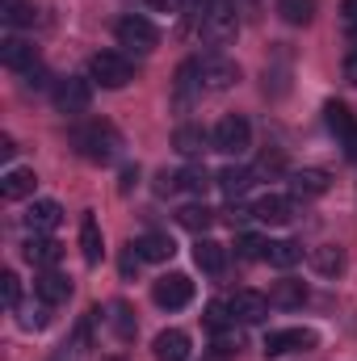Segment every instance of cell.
Segmentation results:
<instances>
[{"mask_svg":"<svg viewBox=\"0 0 357 361\" xmlns=\"http://www.w3.org/2000/svg\"><path fill=\"white\" fill-rule=\"evenodd\" d=\"M72 143H76V152L92 160V164H109V160H118V152H122V135L109 126V122H89V126H80L76 135H72Z\"/></svg>","mask_w":357,"mask_h":361,"instance_id":"1","label":"cell"},{"mask_svg":"<svg viewBox=\"0 0 357 361\" xmlns=\"http://www.w3.org/2000/svg\"><path fill=\"white\" fill-rule=\"evenodd\" d=\"M89 80H97L101 89H126L135 80V63L122 51H97L89 59Z\"/></svg>","mask_w":357,"mask_h":361,"instance_id":"2","label":"cell"},{"mask_svg":"<svg viewBox=\"0 0 357 361\" xmlns=\"http://www.w3.org/2000/svg\"><path fill=\"white\" fill-rule=\"evenodd\" d=\"M210 143H214V152H223V156H244V152L253 147V126H248V118H244V114L219 118Z\"/></svg>","mask_w":357,"mask_h":361,"instance_id":"3","label":"cell"},{"mask_svg":"<svg viewBox=\"0 0 357 361\" xmlns=\"http://www.w3.org/2000/svg\"><path fill=\"white\" fill-rule=\"evenodd\" d=\"M114 38H118V47H126V51H139V55H147V51H156V42H160V30L147 21V17H122L118 25H114Z\"/></svg>","mask_w":357,"mask_h":361,"instance_id":"4","label":"cell"},{"mask_svg":"<svg viewBox=\"0 0 357 361\" xmlns=\"http://www.w3.org/2000/svg\"><path fill=\"white\" fill-rule=\"evenodd\" d=\"M202 34L210 38V42H231L236 34H240V17H236V8L227 4V0H214L206 13H202Z\"/></svg>","mask_w":357,"mask_h":361,"instance_id":"5","label":"cell"},{"mask_svg":"<svg viewBox=\"0 0 357 361\" xmlns=\"http://www.w3.org/2000/svg\"><path fill=\"white\" fill-rule=\"evenodd\" d=\"M51 97H55V109L59 114H85L92 101V85L85 76H63L51 85Z\"/></svg>","mask_w":357,"mask_h":361,"instance_id":"6","label":"cell"},{"mask_svg":"<svg viewBox=\"0 0 357 361\" xmlns=\"http://www.w3.org/2000/svg\"><path fill=\"white\" fill-rule=\"evenodd\" d=\"M315 332L311 328H277L265 336V357H286V353H307L315 349Z\"/></svg>","mask_w":357,"mask_h":361,"instance_id":"7","label":"cell"},{"mask_svg":"<svg viewBox=\"0 0 357 361\" xmlns=\"http://www.w3.org/2000/svg\"><path fill=\"white\" fill-rule=\"evenodd\" d=\"M152 298H156V307H164V311H181V307L193 298V281H189L185 273H164V277L152 286Z\"/></svg>","mask_w":357,"mask_h":361,"instance_id":"8","label":"cell"},{"mask_svg":"<svg viewBox=\"0 0 357 361\" xmlns=\"http://www.w3.org/2000/svg\"><path fill=\"white\" fill-rule=\"evenodd\" d=\"M236 80H240V68L231 59H223V55L202 59V89L206 92H227Z\"/></svg>","mask_w":357,"mask_h":361,"instance_id":"9","label":"cell"},{"mask_svg":"<svg viewBox=\"0 0 357 361\" xmlns=\"http://www.w3.org/2000/svg\"><path fill=\"white\" fill-rule=\"evenodd\" d=\"M59 223H63V206H59V202H51V197H38V202H30V210H25V227H30V231H38V235H51Z\"/></svg>","mask_w":357,"mask_h":361,"instance_id":"10","label":"cell"},{"mask_svg":"<svg viewBox=\"0 0 357 361\" xmlns=\"http://www.w3.org/2000/svg\"><path fill=\"white\" fill-rule=\"evenodd\" d=\"M227 307H231V315H236L240 324H261L273 302H269L265 294H257V290H236V298H231Z\"/></svg>","mask_w":357,"mask_h":361,"instance_id":"11","label":"cell"},{"mask_svg":"<svg viewBox=\"0 0 357 361\" xmlns=\"http://www.w3.org/2000/svg\"><path fill=\"white\" fill-rule=\"evenodd\" d=\"M0 63L8 68V72H30L34 63H38V51H34V42H25V38H4L0 42Z\"/></svg>","mask_w":357,"mask_h":361,"instance_id":"12","label":"cell"},{"mask_svg":"<svg viewBox=\"0 0 357 361\" xmlns=\"http://www.w3.org/2000/svg\"><path fill=\"white\" fill-rule=\"evenodd\" d=\"M253 219H261V223H269V227H282V223L294 219V202L282 197V193H265V197L253 206Z\"/></svg>","mask_w":357,"mask_h":361,"instance_id":"13","label":"cell"},{"mask_svg":"<svg viewBox=\"0 0 357 361\" xmlns=\"http://www.w3.org/2000/svg\"><path fill=\"white\" fill-rule=\"evenodd\" d=\"M34 169H8L4 177H0V197L4 202H25V197H34Z\"/></svg>","mask_w":357,"mask_h":361,"instance_id":"14","label":"cell"},{"mask_svg":"<svg viewBox=\"0 0 357 361\" xmlns=\"http://www.w3.org/2000/svg\"><path fill=\"white\" fill-rule=\"evenodd\" d=\"M152 353H156V361H189V336L181 328H164L152 341Z\"/></svg>","mask_w":357,"mask_h":361,"instance_id":"15","label":"cell"},{"mask_svg":"<svg viewBox=\"0 0 357 361\" xmlns=\"http://www.w3.org/2000/svg\"><path fill=\"white\" fill-rule=\"evenodd\" d=\"M135 248H139V257H143V261H152V265H164V261H173V257H177V244H173L164 231H147V235H139V240H135Z\"/></svg>","mask_w":357,"mask_h":361,"instance_id":"16","label":"cell"},{"mask_svg":"<svg viewBox=\"0 0 357 361\" xmlns=\"http://www.w3.org/2000/svg\"><path fill=\"white\" fill-rule=\"evenodd\" d=\"M34 290H38V298H42L47 307H59V302H68V298H72V277L47 269L38 281H34Z\"/></svg>","mask_w":357,"mask_h":361,"instance_id":"17","label":"cell"},{"mask_svg":"<svg viewBox=\"0 0 357 361\" xmlns=\"http://www.w3.org/2000/svg\"><path fill=\"white\" fill-rule=\"evenodd\" d=\"M193 265H198L202 273H210V277H219V273H223V265H227L223 244H214V240L198 235V244H193Z\"/></svg>","mask_w":357,"mask_h":361,"instance_id":"18","label":"cell"},{"mask_svg":"<svg viewBox=\"0 0 357 361\" xmlns=\"http://www.w3.org/2000/svg\"><path fill=\"white\" fill-rule=\"evenodd\" d=\"M307 261H311V269L320 273V277H337V273H345V248H337V244H320V248L307 252Z\"/></svg>","mask_w":357,"mask_h":361,"instance_id":"19","label":"cell"},{"mask_svg":"<svg viewBox=\"0 0 357 361\" xmlns=\"http://www.w3.org/2000/svg\"><path fill=\"white\" fill-rule=\"evenodd\" d=\"M21 252H25V261H30V265H55V261L63 257V248H59L51 235H38V231L21 244Z\"/></svg>","mask_w":357,"mask_h":361,"instance_id":"20","label":"cell"},{"mask_svg":"<svg viewBox=\"0 0 357 361\" xmlns=\"http://www.w3.org/2000/svg\"><path fill=\"white\" fill-rule=\"evenodd\" d=\"M269 302L282 307V311H298V307L307 302V286L294 281V277H286V281H277V286L269 290Z\"/></svg>","mask_w":357,"mask_h":361,"instance_id":"21","label":"cell"},{"mask_svg":"<svg viewBox=\"0 0 357 361\" xmlns=\"http://www.w3.org/2000/svg\"><path fill=\"white\" fill-rule=\"evenodd\" d=\"M290 189L298 197H320V193H328V173L324 169H298V173H290Z\"/></svg>","mask_w":357,"mask_h":361,"instance_id":"22","label":"cell"},{"mask_svg":"<svg viewBox=\"0 0 357 361\" xmlns=\"http://www.w3.org/2000/svg\"><path fill=\"white\" fill-rule=\"evenodd\" d=\"M265 261L273 269H294L303 261V248L294 240H265Z\"/></svg>","mask_w":357,"mask_h":361,"instance_id":"23","label":"cell"},{"mask_svg":"<svg viewBox=\"0 0 357 361\" xmlns=\"http://www.w3.org/2000/svg\"><path fill=\"white\" fill-rule=\"evenodd\" d=\"M80 252H85V261H89V265H101L105 240H101V227H97V219H92V214L80 219Z\"/></svg>","mask_w":357,"mask_h":361,"instance_id":"24","label":"cell"},{"mask_svg":"<svg viewBox=\"0 0 357 361\" xmlns=\"http://www.w3.org/2000/svg\"><path fill=\"white\" fill-rule=\"evenodd\" d=\"M253 180H257V173H253V169H236V164H231V169H223V173L214 177V185H219V189L236 202L240 193H248V185H253Z\"/></svg>","mask_w":357,"mask_h":361,"instance_id":"25","label":"cell"},{"mask_svg":"<svg viewBox=\"0 0 357 361\" xmlns=\"http://www.w3.org/2000/svg\"><path fill=\"white\" fill-rule=\"evenodd\" d=\"M206 143H210V139H206V130H202V126H177V135H173V147H177L181 156H189V160H193V156H202V152H206Z\"/></svg>","mask_w":357,"mask_h":361,"instance_id":"26","label":"cell"},{"mask_svg":"<svg viewBox=\"0 0 357 361\" xmlns=\"http://www.w3.org/2000/svg\"><path fill=\"white\" fill-rule=\"evenodd\" d=\"M177 223L185 227V231H198V235H202V231H206V227L214 223V210H210L206 202H193V206H181V210H177Z\"/></svg>","mask_w":357,"mask_h":361,"instance_id":"27","label":"cell"},{"mask_svg":"<svg viewBox=\"0 0 357 361\" xmlns=\"http://www.w3.org/2000/svg\"><path fill=\"white\" fill-rule=\"evenodd\" d=\"M105 319H109V328H114L118 341H135V328H139V324H135V311H131L126 302H109V315H105Z\"/></svg>","mask_w":357,"mask_h":361,"instance_id":"28","label":"cell"},{"mask_svg":"<svg viewBox=\"0 0 357 361\" xmlns=\"http://www.w3.org/2000/svg\"><path fill=\"white\" fill-rule=\"evenodd\" d=\"M277 17H282L286 25H311L315 0H277Z\"/></svg>","mask_w":357,"mask_h":361,"instance_id":"29","label":"cell"},{"mask_svg":"<svg viewBox=\"0 0 357 361\" xmlns=\"http://www.w3.org/2000/svg\"><path fill=\"white\" fill-rule=\"evenodd\" d=\"M193 89H202V63H181L177 72V105H185L189 97H193Z\"/></svg>","mask_w":357,"mask_h":361,"instance_id":"30","label":"cell"},{"mask_svg":"<svg viewBox=\"0 0 357 361\" xmlns=\"http://www.w3.org/2000/svg\"><path fill=\"white\" fill-rule=\"evenodd\" d=\"M177 185H181V189H189V193H198V197H202V193H206V189L214 185V177H210V173H206L202 164H189V169H181V173H177Z\"/></svg>","mask_w":357,"mask_h":361,"instance_id":"31","label":"cell"},{"mask_svg":"<svg viewBox=\"0 0 357 361\" xmlns=\"http://www.w3.org/2000/svg\"><path fill=\"white\" fill-rule=\"evenodd\" d=\"M38 21V8L25 4V0H8L4 4V25H34Z\"/></svg>","mask_w":357,"mask_h":361,"instance_id":"32","label":"cell"},{"mask_svg":"<svg viewBox=\"0 0 357 361\" xmlns=\"http://www.w3.org/2000/svg\"><path fill=\"white\" fill-rule=\"evenodd\" d=\"M202 319H206V328H210L214 336H219V332H227V324H236V315H231V307H227V302H210Z\"/></svg>","mask_w":357,"mask_h":361,"instance_id":"33","label":"cell"},{"mask_svg":"<svg viewBox=\"0 0 357 361\" xmlns=\"http://www.w3.org/2000/svg\"><path fill=\"white\" fill-rule=\"evenodd\" d=\"M324 114H328V126H332L337 135H345V139L353 135V122H349V109H345L341 101H328V109H324Z\"/></svg>","mask_w":357,"mask_h":361,"instance_id":"34","label":"cell"},{"mask_svg":"<svg viewBox=\"0 0 357 361\" xmlns=\"http://www.w3.org/2000/svg\"><path fill=\"white\" fill-rule=\"evenodd\" d=\"M0 294H4V307H8V311H17V307H21V281H17V273H13V269L0 273Z\"/></svg>","mask_w":357,"mask_h":361,"instance_id":"35","label":"cell"},{"mask_svg":"<svg viewBox=\"0 0 357 361\" xmlns=\"http://www.w3.org/2000/svg\"><path fill=\"white\" fill-rule=\"evenodd\" d=\"M236 248H240V257H244V261H257V257L265 261V240H257V235H240V244H236Z\"/></svg>","mask_w":357,"mask_h":361,"instance_id":"36","label":"cell"},{"mask_svg":"<svg viewBox=\"0 0 357 361\" xmlns=\"http://www.w3.org/2000/svg\"><path fill=\"white\" fill-rule=\"evenodd\" d=\"M143 265V257H139V248L135 244H126V252H122V277H135Z\"/></svg>","mask_w":357,"mask_h":361,"instance_id":"37","label":"cell"},{"mask_svg":"<svg viewBox=\"0 0 357 361\" xmlns=\"http://www.w3.org/2000/svg\"><path fill=\"white\" fill-rule=\"evenodd\" d=\"M51 85V72L42 68V63H34L30 72H25V89H47Z\"/></svg>","mask_w":357,"mask_h":361,"instance_id":"38","label":"cell"},{"mask_svg":"<svg viewBox=\"0 0 357 361\" xmlns=\"http://www.w3.org/2000/svg\"><path fill=\"white\" fill-rule=\"evenodd\" d=\"M21 328H47V302H42V307H25Z\"/></svg>","mask_w":357,"mask_h":361,"instance_id":"39","label":"cell"},{"mask_svg":"<svg viewBox=\"0 0 357 361\" xmlns=\"http://www.w3.org/2000/svg\"><path fill=\"white\" fill-rule=\"evenodd\" d=\"M135 185H139V164H126V169H122V177H118V189H122V193H131Z\"/></svg>","mask_w":357,"mask_h":361,"instance_id":"40","label":"cell"},{"mask_svg":"<svg viewBox=\"0 0 357 361\" xmlns=\"http://www.w3.org/2000/svg\"><path fill=\"white\" fill-rule=\"evenodd\" d=\"M341 25L357 34V0H345V4H341Z\"/></svg>","mask_w":357,"mask_h":361,"instance_id":"41","label":"cell"},{"mask_svg":"<svg viewBox=\"0 0 357 361\" xmlns=\"http://www.w3.org/2000/svg\"><path fill=\"white\" fill-rule=\"evenodd\" d=\"M147 4H152L156 13H177L181 4H185V0H147Z\"/></svg>","mask_w":357,"mask_h":361,"instance_id":"42","label":"cell"},{"mask_svg":"<svg viewBox=\"0 0 357 361\" xmlns=\"http://www.w3.org/2000/svg\"><path fill=\"white\" fill-rule=\"evenodd\" d=\"M345 80H349V85H357V51L345 59Z\"/></svg>","mask_w":357,"mask_h":361,"instance_id":"43","label":"cell"},{"mask_svg":"<svg viewBox=\"0 0 357 361\" xmlns=\"http://www.w3.org/2000/svg\"><path fill=\"white\" fill-rule=\"evenodd\" d=\"M156 189H160V193H173V189H181V185H177V177H173V173H164V177H160V185H156Z\"/></svg>","mask_w":357,"mask_h":361,"instance_id":"44","label":"cell"},{"mask_svg":"<svg viewBox=\"0 0 357 361\" xmlns=\"http://www.w3.org/2000/svg\"><path fill=\"white\" fill-rule=\"evenodd\" d=\"M13 152H17V147H13V139H8V135H4V139H0V156H4V160H8V156H13Z\"/></svg>","mask_w":357,"mask_h":361,"instance_id":"45","label":"cell"},{"mask_svg":"<svg viewBox=\"0 0 357 361\" xmlns=\"http://www.w3.org/2000/svg\"><path fill=\"white\" fill-rule=\"evenodd\" d=\"M206 361H227V357H223V353H210V357H206Z\"/></svg>","mask_w":357,"mask_h":361,"instance_id":"46","label":"cell"},{"mask_svg":"<svg viewBox=\"0 0 357 361\" xmlns=\"http://www.w3.org/2000/svg\"><path fill=\"white\" fill-rule=\"evenodd\" d=\"M105 361H122V357H105Z\"/></svg>","mask_w":357,"mask_h":361,"instance_id":"47","label":"cell"}]
</instances>
